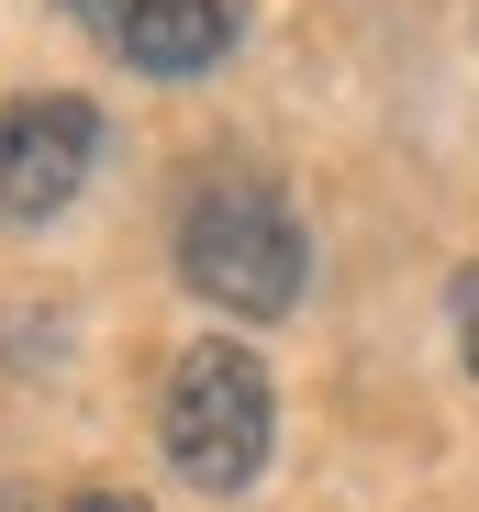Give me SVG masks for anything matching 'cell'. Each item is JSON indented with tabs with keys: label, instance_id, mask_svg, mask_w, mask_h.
I'll use <instances>...</instances> for the list:
<instances>
[{
	"label": "cell",
	"instance_id": "cell-1",
	"mask_svg": "<svg viewBox=\"0 0 479 512\" xmlns=\"http://www.w3.org/2000/svg\"><path fill=\"white\" fill-rule=\"evenodd\" d=\"M179 279L234 312V323H279L312 279V245H301V212L268 190V179H212L179 223Z\"/></svg>",
	"mask_w": 479,
	"mask_h": 512
},
{
	"label": "cell",
	"instance_id": "cell-2",
	"mask_svg": "<svg viewBox=\"0 0 479 512\" xmlns=\"http://www.w3.org/2000/svg\"><path fill=\"white\" fill-rule=\"evenodd\" d=\"M168 457H179V479L190 490H246L257 468H268V435H279V401H268V368L246 357V346H190L179 368H168Z\"/></svg>",
	"mask_w": 479,
	"mask_h": 512
},
{
	"label": "cell",
	"instance_id": "cell-3",
	"mask_svg": "<svg viewBox=\"0 0 479 512\" xmlns=\"http://www.w3.org/2000/svg\"><path fill=\"white\" fill-rule=\"evenodd\" d=\"M101 167V112L78 90L0 101V223H56Z\"/></svg>",
	"mask_w": 479,
	"mask_h": 512
},
{
	"label": "cell",
	"instance_id": "cell-4",
	"mask_svg": "<svg viewBox=\"0 0 479 512\" xmlns=\"http://www.w3.org/2000/svg\"><path fill=\"white\" fill-rule=\"evenodd\" d=\"M101 45L123 67H145V78H201L234 45V0H123Z\"/></svg>",
	"mask_w": 479,
	"mask_h": 512
},
{
	"label": "cell",
	"instance_id": "cell-5",
	"mask_svg": "<svg viewBox=\"0 0 479 512\" xmlns=\"http://www.w3.org/2000/svg\"><path fill=\"white\" fill-rule=\"evenodd\" d=\"M457 346H468V368H479V268L457 279Z\"/></svg>",
	"mask_w": 479,
	"mask_h": 512
},
{
	"label": "cell",
	"instance_id": "cell-6",
	"mask_svg": "<svg viewBox=\"0 0 479 512\" xmlns=\"http://www.w3.org/2000/svg\"><path fill=\"white\" fill-rule=\"evenodd\" d=\"M67 512H145V501H123V490H78Z\"/></svg>",
	"mask_w": 479,
	"mask_h": 512
},
{
	"label": "cell",
	"instance_id": "cell-7",
	"mask_svg": "<svg viewBox=\"0 0 479 512\" xmlns=\"http://www.w3.org/2000/svg\"><path fill=\"white\" fill-rule=\"evenodd\" d=\"M67 12L90 23V34H112V12H123V0H67Z\"/></svg>",
	"mask_w": 479,
	"mask_h": 512
},
{
	"label": "cell",
	"instance_id": "cell-8",
	"mask_svg": "<svg viewBox=\"0 0 479 512\" xmlns=\"http://www.w3.org/2000/svg\"><path fill=\"white\" fill-rule=\"evenodd\" d=\"M0 512H34V501H23V490H0Z\"/></svg>",
	"mask_w": 479,
	"mask_h": 512
}]
</instances>
